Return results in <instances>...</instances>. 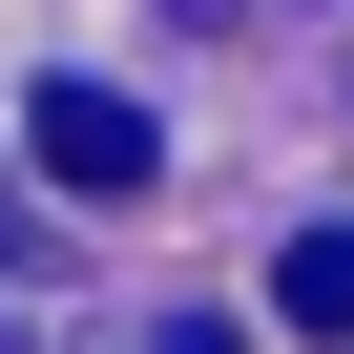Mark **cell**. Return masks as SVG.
Wrapping results in <instances>:
<instances>
[{
  "label": "cell",
  "instance_id": "6da1fadb",
  "mask_svg": "<svg viewBox=\"0 0 354 354\" xmlns=\"http://www.w3.org/2000/svg\"><path fill=\"white\" fill-rule=\"evenodd\" d=\"M21 146H42V188H84V209H125L146 167H167V125H146L125 84H42V104H21Z\"/></svg>",
  "mask_w": 354,
  "mask_h": 354
},
{
  "label": "cell",
  "instance_id": "7a4b0ae2",
  "mask_svg": "<svg viewBox=\"0 0 354 354\" xmlns=\"http://www.w3.org/2000/svg\"><path fill=\"white\" fill-rule=\"evenodd\" d=\"M271 313H292V333H354V230H292V250H271Z\"/></svg>",
  "mask_w": 354,
  "mask_h": 354
},
{
  "label": "cell",
  "instance_id": "3957f363",
  "mask_svg": "<svg viewBox=\"0 0 354 354\" xmlns=\"http://www.w3.org/2000/svg\"><path fill=\"white\" fill-rule=\"evenodd\" d=\"M146 354H230V333H146Z\"/></svg>",
  "mask_w": 354,
  "mask_h": 354
},
{
  "label": "cell",
  "instance_id": "277c9868",
  "mask_svg": "<svg viewBox=\"0 0 354 354\" xmlns=\"http://www.w3.org/2000/svg\"><path fill=\"white\" fill-rule=\"evenodd\" d=\"M209 21H230V0H209Z\"/></svg>",
  "mask_w": 354,
  "mask_h": 354
}]
</instances>
